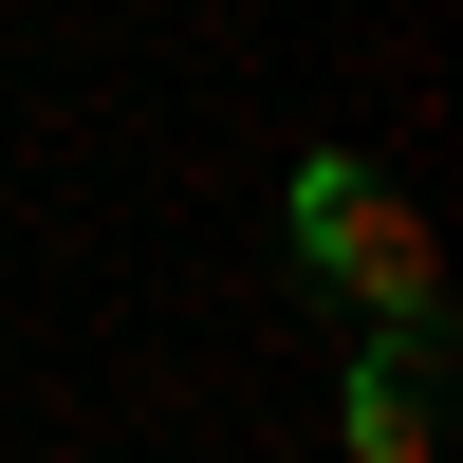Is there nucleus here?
Masks as SVG:
<instances>
[{
    "label": "nucleus",
    "instance_id": "1",
    "mask_svg": "<svg viewBox=\"0 0 463 463\" xmlns=\"http://www.w3.org/2000/svg\"><path fill=\"white\" fill-rule=\"evenodd\" d=\"M297 260H316L371 334H445V241H427V204H408L390 167H353V148L297 167Z\"/></svg>",
    "mask_w": 463,
    "mask_h": 463
},
{
    "label": "nucleus",
    "instance_id": "2",
    "mask_svg": "<svg viewBox=\"0 0 463 463\" xmlns=\"http://www.w3.org/2000/svg\"><path fill=\"white\" fill-rule=\"evenodd\" d=\"M427 445H445L427 334H371V353H353V463H427Z\"/></svg>",
    "mask_w": 463,
    "mask_h": 463
}]
</instances>
